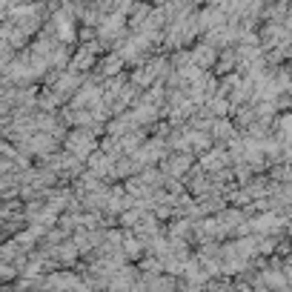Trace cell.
I'll list each match as a JSON object with an SVG mask.
<instances>
[{
    "mask_svg": "<svg viewBox=\"0 0 292 292\" xmlns=\"http://www.w3.org/2000/svg\"><path fill=\"white\" fill-rule=\"evenodd\" d=\"M92 146H95V143H92V132H83V129H80V132H75L69 138V149L78 152V155H86Z\"/></svg>",
    "mask_w": 292,
    "mask_h": 292,
    "instance_id": "1",
    "label": "cell"
},
{
    "mask_svg": "<svg viewBox=\"0 0 292 292\" xmlns=\"http://www.w3.org/2000/svg\"><path fill=\"white\" fill-rule=\"evenodd\" d=\"M226 158H229L226 152L218 149V152H212V155H206V158H204V166H206V169H221V166L226 164Z\"/></svg>",
    "mask_w": 292,
    "mask_h": 292,
    "instance_id": "2",
    "label": "cell"
},
{
    "mask_svg": "<svg viewBox=\"0 0 292 292\" xmlns=\"http://www.w3.org/2000/svg\"><path fill=\"white\" fill-rule=\"evenodd\" d=\"M195 60H198L201 66H209V63L215 60V52H212V46H209V43H206V46H201V49L195 52Z\"/></svg>",
    "mask_w": 292,
    "mask_h": 292,
    "instance_id": "3",
    "label": "cell"
},
{
    "mask_svg": "<svg viewBox=\"0 0 292 292\" xmlns=\"http://www.w3.org/2000/svg\"><path fill=\"white\" fill-rule=\"evenodd\" d=\"M264 284L278 286V289H281V286H284L286 281H284V275H281V272H264Z\"/></svg>",
    "mask_w": 292,
    "mask_h": 292,
    "instance_id": "4",
    "label": "cell"
},
{
    "mask_svg": "<svg viewBox=\"0 0 292 292\" xmlns=\"http://www.w3.org/2000/svg\"><path fill=\"white\" fill-rule=\"evenodd\" d=\"M215 135H221V138H229V141H232V135H235V129L229 126L226 120H218V123H215Z\"/></svg>",
    "mask_w": 292,
    "mask_h": 292,
    "instance_id": "5",
    "label": "cell"
}]
</instances>
